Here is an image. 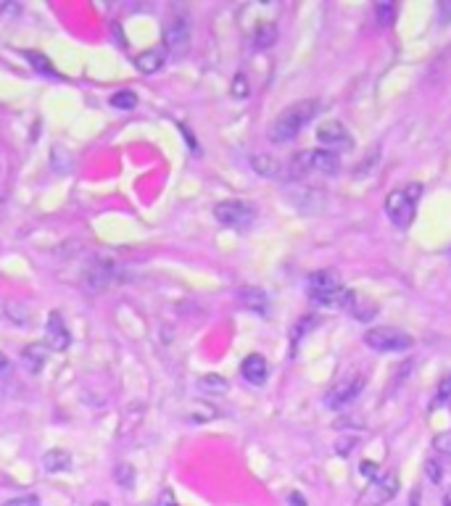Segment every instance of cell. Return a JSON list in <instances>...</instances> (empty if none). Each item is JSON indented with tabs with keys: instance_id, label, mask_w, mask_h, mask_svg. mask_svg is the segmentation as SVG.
I'll list each match as a JSON object with an SVG mask.
<instances>
[{
	"instance_id": "6",
	"label": "cell",
	"mask_w": 451,
	"mask_h": 506,
	"mask_svg": "<svg viewBox=\"0 0 451 506\" xmlns=\"http://www.w3.org/2000/svg\"><path fill=\"white\" fill-rule=\"evenodd\" d=\"M214 217H217V222H220V224H224V227L246 229L251 222L256 219V209L251 206L248 200L230 198V200H222V203H217Z\"/></svg>"
},
{
	"instance_id": "25",
	"label": "cell",
	"mask_w": 451,
	"mask_h": 506,
	"mask_svg": "<svg viewBox=\"0 0 451 506\" xmlns=\"http://www.w3.org/2000/svg\"><path fill=\"white\" fill-rule=\"evenodd\" d=\"M375 16H378V24H380V27H388V24H393L396 8H393L391 3H378V6H375Z\"/></svg>"
},
{
	"instance_id": "29",
	"label": "cell",
	"mask_w": 451,
	"mask_h": 506,
	"mask_svg": "<svg viewBox=\"0 0 451 506\" xmlns=\"http://www.w3.org/2000/svg\"><path fill=\"white\" fill-rule=\"evenodd\" d=\"M6 506H40V498L35 496V493H27V496H19V498H11Z\"/></svg>"
},
{
	"instance_id": "30",
	"label": "cell",
	"mask_w": 451,
	"mask_h": 506,
	"mask_svg": "<svg viewBox=\"0 0 451 506\" xmlns=\"http://www.w3.org/2000/svg\"><path fill=\"white\" fill-rule=\"evenodd\" d=\"M425 469H428V477H431V480H435V483H441V466H438V462H433V459H431Z\"/></svg>"
},
{
	"instance_id": "7",
	"label": "cell",
	"mask_w": 451,
	"mask_h": 506,
	"mask_svg": "<svg viewBox=\"0 0 451 506\" xmlns=\"http://www.w3.org/2000/svg\"><path fill=\"white\" fill-rule=\"evenodd\" d=\"M396 493H399V477L393 475V472H385V475H378L375 480H370V486L364 488V493L359 496V504L383 506L388 504Z\"/></svg>"
},
{
	"instance_id": "32",
	"label": "cell",
	"mask_w": 451,
	"mask_h": 506,
	"mask_svg": "<svg viewBox=\"0 0 451 506\" xmlns=\"http://www.w3.org/2000/svg\"><path fill=\"white\" fill-rule=\"evenodd\" d=\"M361 475H367L370 480H375V477L380 475L378 472V466H375V462H361Z\"/></svg>"
},
{
	"instance_id": "38",
	"label": "cell",
	"mask_w": 451,
	"mask_h": 506,
	"mask_svg": "<svg viewBox=\"0 0 451 506\" xmlns=\"http://www.w3.org/2000/svg\"><path fill=\"white\" fill-rule=\"evenodd\" d=\"M443 506H451V490L446 493V498H443Z\"/></svg>"
},
{
	"instance_id": "19",
	"label": "cell",
	"mask_w": 451,
	"mask_h": 506,
	"mask_svg": "<svg viewBox=\"0 0 451 506\" xmlns=\"http://www.w3.org/2000/svg\"><path fill=\"white\" fill-rule=\"evenodd\" d=\"M241 303L256 314H267V293L259 288H246L241 290Z\"/></svg>"
},
{
	"instance_id": "1",
	"label": "cell",
	"mask_w": 451,
	"mask_h": 506,
	"mask_svg": "<svg viewBox=\"0 0 451 506\" xmlns=\"http://www.w3.org/2000/svg\"><path fill=\"white\" fill-rule=\"evenodd\" d=\"M317 111H320V100H299V103H293V106H288L277 119L272 121L267 138L272 143H277V145L291 143L293 138L301 135V129L317 116Z\"/></svg>"
},
{
	"instance_id": "17",
	"label": "cell",
	"mask_w": 451,
	"mask_h": 506,
	"mask_svg": "<svg viewBox=\"0 0 451 506\" xmlns=\"http://www.w3.org/2000/svg\"><path fill=\"white\" fill-rule=\"evenodd\" d=\"M71 466V454L64 448H50L42 457V469L45 472H66Z\"/></svg>"
},
{
	"instance_id": "9",
	"label": "cell",
	"mask_w": 451,
	"mask_h": 506,
	"mask_svg": "<svg viewBox=\"0 0 451 506\" xmlns=\"http://www.w3.org/2000/svg\"><path fill=\"white\" fill-rule=\"evenodd\" d=\"M361 390H364V375H351V378H343V380H338L330 390H327L325 404H327L330 409L346 406V404H351L354 398L359 396Z\"/></svg>"
},
{
	"instance_id": "27",
	"label": "cell",
	"mask_w": 451,
	"mask_h": 506,
	"mask_svg": "<svg viewBox=\"0 0 451 506\" xmlns=\"http://www.w3.org/2000/svg\"><path fill=\"white\" fill-rule=\"evenodd\" d=\"M248 77L246 74H235V82H232V95L235 98H246L248 95Z\"/></svg>"
},
{
	"instance_id": "10",
	"label": "cell",
	"mask_w": 451,
	"mask_h": 506,
	"mask_svg": "<svg viewBox=\"0 0 451 506\" xmlns=\"http://www.w3.org/2000/svg\"><path fill=\"white\" fill-rule=\"evenodd\" d=\"M317 140H320L322 145H327V150H332V153L354 148V138H351L349 129L343 127L338 119H330L325 121L322 127H317Z\"/></svg>"
},
{
	"instance_id": "14",
	"label": "cell",
	"mask_w": 451,
	"mask_h": 506,
	"mask_svg": "<svg viewBox=\"0 0 451 506\" xmlns=\"http://www.w3.org/2000/svg\"><path fill=\"white\" fill-rule=\"evenodd\" d=\"M48 364V346L42 343H30V346L21 351V367L27 369L30 375H40Z\"/></svg>"
},
{
	"instance_id": "28",
	"label": "cell",
	"mask_w": 451,
	"mask_h": 506,
	"mask_svg": "<svg viewBox=\"0 0 451 506\" xmlns=\"http://www.w3.org/2000/svg\"><path fill=\"white\" fill-rule=\"evenodd\" d=\"M433 448H435L438 454H446V457H451V433H441V435H435V440H433Z\"/></svg>"
},
{
	"instance_id": "33",
	"label": "cell",
	"mask_w": 451,
	"mask_h": 506,
	"mask_svg": "<svg viewBox=\"0 0 451 506\" xmlns=\"http://www.w3.org/2000/svg\"><path fill=\"white\" fill-rule=\"evenodd\" d=\"M159 506H174V493H172L169 488H164V490H161Z\"/></svg>"
},
{
	"instance_id": "11",
	"label": "cell",
	"mask_w": 451,
	"mask_h": 506,
	"mask_svg": "<svg viewBox=\"0 0 451 506\" xmlns=\"http://www.w3.org/2000/svg\"><path fill=\"white\" fill-rule=\"evenodd\" d=\"M71 343L69 327L64 322V314L61 311H50L48 325H45V346L48 351H66Z\"/></svg>"
},
{
	"instance_id": "16",
	"label": "cell",
	"mask_w": 451,
	"mask_h": 506,
	"mask_svg": "<svg viewBox=\"0 0 451 506\" xmlns=\"http://www.w3.org/2000/svg\"><path fill=\"white\" fill-rule=\"evenodd\" d=\"M111 275H114L111 261H95V264L88 269L85 279H88V285H90L92 290H100V288H106V285L111 282Z\"/></svg>"
},
{
	"instance_id": "22",
	"label": "cell",
	"mask_w": 451,
	"mask_h": 506,
	"mask_svg": "<svg viewBox=\"0 0 451 506\" xmlns=\"http://www.w3.org/2000/svg\"><path fill=\"white\" fill-rule=\"evenodd\" d=\"M109 103L116 111H132L138 106V95H135V90H116Z\"/></svg>"
},
{
	"instance_id": "21",
	"label": "cell",
	"mask_w": 451,
	"mask_h": 506,
	"mask_svg": "<svg viewBox=\"0 0 451 506\" xmlns=\"http://www.w3.org/2000/svg\"><path fill=\"white\" fill-rule=\"evenodd\" d=\"M198 387L203 393H211V396H222V393H227V380L222 378V375H203L198 380Z\"/></svg>"
},
{
	"instance_id": "36",
	"label": "cell",
	"mask_w": 451,
	"mask_h": 506,
	"mask_svg": "<svg viewBox=\"0 0 451 506\" xmlns=\"http://www.w3.org/2000/svg\"><path fill=\"white\" fill-rule=\"evenodd\" d=\"M11 369V361H8V356H3V354H0V375H6V372H8Z\"/></svg>"
},
{
	"instance_id": "2",
	"label": "cell",
	"mask_w": 451,
	"mask_h": 506,
	"mask_svg": "<svg viewBox=\"0 0 451 506\" xmlns=\"http://www.w3.org/2000/svg\"><path fill=\"white\" fill-rule=\"evenodd\" d=\"M288 177H306V174H338L341 171V159L338 153L322 150H301L288 164Z\"/></svg>"
},
{
	"instance_id": "8",
	"label": "cell",
	"mask_w": 451,
	"mask_h": 506,
	"mask_svg": "<svg viewBox=\"0 0 451 506\" xmlns=\"http://www.w3.org/2000/svg\"><path fill=\"white\" fill-rule=\"evenodd\" d=\"M193 27L185 16H174L164 30V50L167 56H185L191 48Z\"/></svg>"
},
{
	"instance_id": "13",
	"label": "cell",
	"mask_w": 451,
	"mask_h": 506,
	"mask_svg": "<svg viewBox=\"0 0 451 506\" xmlns=\"http://www.w3.org/2000/svg\"><path fill=\"white\" fill-rule=\"evenodd\" d=\"M241 375L248 380L251 385H264V382H267V375H270L267 359L261 356V354H251V356H246L241 364Z\"/></svg>"
},
{
	"instance_id": "31",
	"label": "cell",
	"mask_w": 451,
	"mask_h": 506,
	"mask_svg": "<svg viewBox=\"0 0 451 506\" xmlns=\"http://www.w3.org/2000/svg\"><path fill=\"white\" fill-rule=\"evenodd\" d=\"M27 59L35 61V66H37V69H45V71H50V74H53V69H50V64H48V59H42V56H37V53H27Z\"/></svg>"
},
{
	"instance_id": "23",
	"label": "cell",
	"mask_w": 451,
	"mask_h": 506,
	"mask_svg": "<svg viewBox=\"0 0 451 506\" xmlns=\"http://www.w3.org/2000/svg\"><path fill=\"white\" fill-rule=\"evenodd\" d=\"M275 40H277L275 24H261L259 30H256V35H253V45H256V48H270V45H275Z\"/></svg>"
},
{
	"instance_id": "3",
	"label": "cell",
	"mask_w": 451,
	"mask_h": 506,
	"mask_svg": "<svg viewBox=\"0 0 451 506\" xmlns=\"http://www.w3.org/2000/svg\"><path fill=\"white\" fill-rule=\"evenodd\" d=\"M309 296L317 306L327 308H343V293L341 288V275L335 269H320V272H311L309 275Z\"/></svg>"
},
{
	"instance_id": "26",
	"label": "cell",
	"mask_w": 451,
	"mask_h": 506,
	"mask_svg": "<svg viewBox=\"0 0 451 506\" xmlns=\"http://www.w3.org/2000/svg\"><path fill=\"white\" fill-rule=\"evenodd\" d=\"M114 477H116V483H119L121 488H132V486H135V469H132L130 464H119V466H116Z\"/></svg>"
},
{
	"instance_id": "37",
	"label": "cell",
	"mask_w": 451,
	"mask_h": 506,
	"mask_svg": "<svg viewBox=\"0 0 451 506\" xmlns=\"http://www.w3.org/2000/svg\"><path fill=\"white\" fill-rule=\"evenodd\" d=\"M409 506H420V490H414V493H411V501H409Z\"/></svg>"
},
{
	"instance_id": "12",
	"label": "cell",
	"mask_w": 451,
	"mask_h": 506,
	"mask_svg": "<svg viewBox=\"0 0 451 506\" xmlns=\"http://www.w3.org/2000/svg\"><path fill=\"white\" fill-rule=\"evenodd\" d=\"M378 303L370 301L367 296H361L356 290H346L343 293V311H349L354 319H359V322H370V319L378 317Z\"/></svg>"
},
{
	"instance_id": "35",
	"label": "cell",
	"mask_w": 451,
	"mask_h": 506,
	"mask_svg": "<svg viewBox=\"0 0 451 506\" xmlns=\"http://www.w3.org/2000/svg\"><path fill=\"white\" fill-rule=\"evenodd\" d=\"M291 506H306V501H303V496H301V493H291Z\"/></svg>"
},
{
	"instance_id": "5",
	"label": "cell",
	"mask_w": 451,
	"mask_h": 506,
	"mask_svg": "<svg viewBox=\"0 0 451 506\" xmlns=\"http://www.w3.org/2000/svg\"><path fill=\"white\" fill-rule=\"evenodd\" d=\"M364 343L378 354H401V351H409L414 346V337L399 327H372L367 330Z\"/></svg>"
},
{
	"instance_id": "20",
	"label": "cell",
	"mask_w": 451,
	"mask_h": 506,
	"mask_svg": "<svg viewBox=\"0 0 451 506\" xmlns=\"http://www.w3.org/2000/svg\"><path fill=\"white\" fill-rule=\"evenodd\" d=\"M214 417H220V411H217V406L206 404V401H196L191 406V411H188L191 425H206V422H211Z\"/></svg>"
},
{
	"instance_id": "39",
	"label": "cell",
	"mask_w": 451,
	"mask_h": 506,
	"mask_svg": "<svg viewBox=\"0 0 451 506\" xmlns=\"http://www.w3.org/2000/svg\"><path fill=\"white\" fill-rule=\"evenodd\" d=\"M92 506H109V504H106V501H95Z\"/></svg>"
},
{
	"instance_id": "24",
	"label": "cell",
	"mask_w": 451,
	"mask_h": 506,
	"mask_svg": "<svg viewBox=\"0 0 451 506\" xmlns=\"http://www.w3.org/2000/svg\"><path fill=\"white\" fill-rule=\"evenodd\" d=\"M451 401V375H446V378L438 382V387H435V398H433V409L438 406H446Z\"/></svg>"
},
{
	"instance_id": "15",
	"label": "cell",
	"mask_w": 451,
	"mask_h": 506,
	"mask_svg": "<svg viewBox=\"0 0 451 506\" xmlns=\"http://www.w3.org/2000/svg\"><path fill=\"white\" fill-rule=\"evenodd\" d=\"M164 64H167V50H164V45L143 50L140 56L135 59V66H138V71H143V74H156Z\"/></svg>"
},
{
	"instance_id": "18",
	"label": "cell",
	"mask_w": 451,
	"mask_h": 506,
	"mask_svg": "<svg viewBox=\"0 0 451 506\" xmlns=\"http://www.w3.org/2000/svg\"><path fill=\"white\" fill-rule=\"evenodd\" d=\"M251 167H253V171L256 174H261V177H280L282 171V164L275 156H267V153H259V156H253L251 159Z\"/></svg>"
},
{
	"instance_id": "34",
	"label": "cell",
	"mask_w": 451,
	"mask_h": 506,
	"mask_svg": "<svg viewBox=\"0 0 451 506\" xmlns=\"http://www.w3.org/2000/svg\"><path fill=\"white\" fill-rule=\"evenodd\" d=\"M441 8V24H449V16H451V3H441L438 6Z\"/></svg>"
},
{
	"instance_id": "4",
	"label": "cell",
	"mask_w": 451,
	"mask_h": 506,
	"mask_svg": "<svg viewBox=\"0 0 451 506\" xmlns=\"http://www.w3.org/2000/svg\"><path fill=\"white\" fill-rule=\"evenodd\" d=\"M422 195V185H404L396 188L385 195V214L391 219V224L396 227H409L411 219H414V209H417V200Z\"/></svg>"
}]
</instances>
